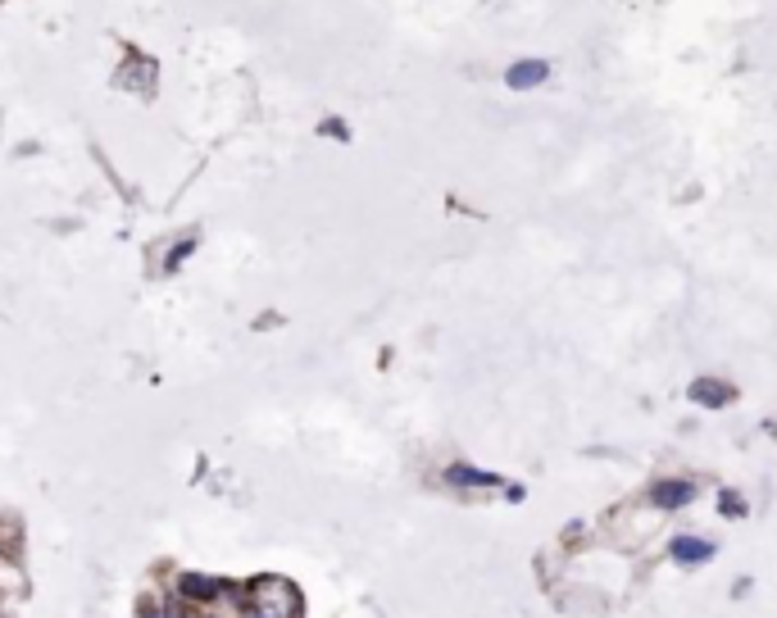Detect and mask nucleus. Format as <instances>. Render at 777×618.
I'll list each match as a JSON object with an SVG mask.
<instances>
[{"instance_id": "423d86ee", "label": "nucleus", "mask_w": 777, "mask_h": 618, "mask_svg": "<svg viewBox=\"0 0 777 618\" xmlns=\"http://www.w3.org/2000/svg\"><path fill=\"white\" fill-rule=\"evenodd\" d=\"M691 396L695 400H732V387H723V382H695Z\"/></svg>"}, {"instance_id": "39448f33", "label": "nucleus", "mask_w": 777, "mask_h": 618, "mask_svg": "<svg viewBox=\"0 0 777 618\" xmlns=\"http://www.w3.org/2000/svg\"><path fill=\"white\" fill-rule=\"evenodd\" d=\"M178 591L187 600H214V596H223V582H214V578H182Z\"/></svg>"}, {"instance_id": "f03ea898", "label": "nucleus", "mask_w": 777, "mask_h": 618, "mask_svg": "<svg viewBox=\"0 0 777 618\" xmlns=\"http://www.w3.org/2000/svg\"><path fill=\"white\" fill-rule=\"evenodd\" d=\"M550 78V64L546 59H528V64H514L510 68V87H537V83H546Z\"/></svg>"}, {"instance_id": "20e7f679", "label": "nucleus", "mask_w": 777, "mask_h": 618, "mask_svg": "<svg viewBox=\"0 0 777 618\" xmlns=\"http://www.w3.org/2000/svg\"><path fill=\"white\" fill-rule=\"evenodd\" d=\"M673 555H677L682 564H700V560L714 555V545L700 541V536H677V541H673Z\"/></svg>"}, {"instance_id": "0eeeda50", "label": "nucleus", "mask_w": 777, "mask_h": 618, "mask_svg": "<svg viewBox=\"0 0 777 618\" xmlns=\"http://www.w3.org/2000/svg\"><path fill=\"white\" fill-rule=\"evenodd\" d=\"M450 477H455V483H477V487L496 483V477H491V473H473V468H450Z\"/></svg>"}, {"instance_id": "7ed1b4c3", "label": "nucleus", "mask_w": 777, "mask_h": 618, "mask_svg": "<svg viewBox=\"0 0 777 618\" xmlns=\"http://www.w3.org/2000/svg\"><path fill=\"white\" fill-rule=\"evenodd\" d=\"M695 496V487L691 483H659L655 492H650V500L659 505V509H673V505H686Z\"/></svg>"}, {"instance_id": "f257e3e1", "label": "nucleus", "mask_w": 777, "mask_h": 618, "mask_svg": "<svg viewBox=\"0 0 777 618\" xmlns=\"http://www.w3.org/2000/svg\"><path fill=\"white\" fill-rule=\"evenodd\" d=\"M250 618H296V596L287 582H264L250 596Z\"/></svg>"}]
</instances>
